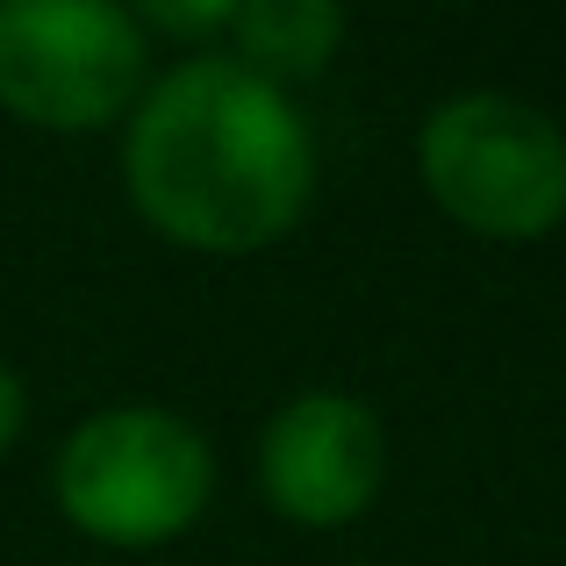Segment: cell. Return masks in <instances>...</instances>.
<instances>
[{
	"label": "cell",
	"instance_id": "obj_3",
	"mask_svg": "<svg viewBox=\"0 0 566 566\" xmlns=\"http://www.w3.org/2000/svg\"><path fill=\"white\" fill-rule=\"evenodd\" d=\"M416 180L467 237L538 244L566 222V129L524 94L467 86L423 115Z\"/></svg>",
	"mask_w": 566,
	"mask_h": 566
},
{
	"label": "cell",
	"instance_id": "obj_6",
	"mask_svg": "<svg viewBox=\"0 0 566 566\" xmlns=\"http://www.w3.org/2000/svg\"><path fill=\"white\" fill-rule=\"evenodd\" d=\"M345 29L352 22H345L337 0H237L222 43H230L237 65H251L259 80H273V86L294 94V80H316L337 57Z\"/></svg>",
	"mask_w": 566,
	"mask_h": 566
},
{
	"label": "cell",
	"instance_id": "obj_4",
	"mask_svg": "<svg viewBox=\"0 0 566 566\" xmlns=\"http://www.w3.org/2000/svg\"><path fill=\"white\" fill-rule=\"evenodd\" d=\"M151 86V36L123 0H0V108L51 137L115 129Z\"/></svg>",
	"mask_w": 566,
	"mask_h": 566
},
{
	"label": "cell",
	"instance_id": "obj_8",
	"mask_svg": "<svg viewBox=\"0 0 566 566\" xmlns=\"http://www.w3.org/2000/svg\"><path fill=\"white\" fill-rule=\"evenodd\" d=\"M22 423H29V387H22V374H14L8 359H0V459L14 452Z\"/></svg>",
	"mask_w": 566,
	"mask_h": 566
},
{
	"label": "cell",
	"instance_id": "obj_5",
	"mask_svg": "<svg viewBox=\"0 0 566 566\" xmlns=\"http://www.w3.org/2000/svg\"><path fill=\"white\" fill-rule=\"evenodd\" d=\"M387 488V430L352 387H302L259 430V495L294 531L359 524Z\"/></svg>",
	"mask_w": 566,
	"mask_h": 566
},
{
	"label": "cell",
	"instance_id": "obj_7",
	"mask_svg": "<svg viewBox=\"0 0 566 566\" xmlns=\"http://www.w3.org/2000/svg\"><path fill=\"white\" fill-rule=\"evenodd\" d=\"M230 8L237 0H144L137 8V22H144V36H158V43H216L222 29H230Z\"/></svg>",
	"mask_w": 566,
	"mask_h": 566
},
{
	"label": "cell",
	"instance_id": "obj_2",
	"mask_svg": "<svg viewBox=\"0 0 566 566\" xmlns=\"http://www.w3.org/2000/svg\"><path fill=\"white\" fill-rule=\"evenodd\" d=\"M51 495L80 538L151 553L201 524L216 495V452L201 423L166 401H101L57 444Z\"/></svg>",
	"mask_w": 566,
	"mask_h": 566
},
{
	"label": "cell",
	"instance_id": "obj_1",
	"mask_svg": "<svg viewBox=\"0 0 566 566\" xmlns=\"http://www.w3.org/2000/svg\"><path fill=\"white\" fill-rule=\"evenodd\" d=\"M123 187L166 244L244 259L308 216L316 129L287 86L230 51H187L123 115Z\"/></svg>",
	"mask_w": 566,
	"mask_h": 566
}]
</instances>
